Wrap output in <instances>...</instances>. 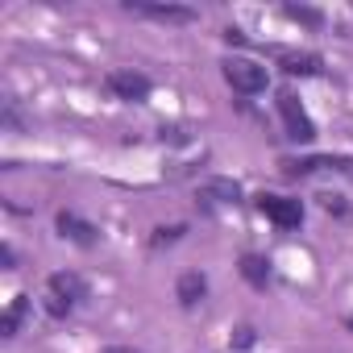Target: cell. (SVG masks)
Wrapping results in <instances>:
<instances>
[{
    "label": "cell",
    "instance_id": "obj_1",
    "mask_svg": "<svg viewBox=\"0 0 353 353\" xmlns=\"http://www.w3.org/2000/svg\"><path fill=\"white\" fill-rule=\"evenodd\" d=\"M225 83H229L233 92H241V96H258V92H266L270 75H266V67L254 63V59H229V63H225Z\"/></svg>",
    "mask_w": 353,
    "mask_h": 353
},
{
    "label": "cell",
    "instance_id": "obj_2",
    "mask_svg": "<svg viewBox=\"0 0 353 353\" xmlns=\"http://www.w3.org/2000/svg\"><path fill=\"white\" fill-rule=\"evenodd\" d=\"M279 117H283L291 141H316V125H312V117L303 112V104H299L295 92H279Z\"/></svg>",
    "mask_w": 353,
    "mask_h": 353
},
{
    "label": "cell",
    "instance_id": "obj_3",
    "mask_svg": "<svg viewBox=\"0 0 353 353\" xmlns=\"http://www.w3.org/2000/svg\"><path fill=\"white\" fill-rule=\"evenodd\" d=\"M254 204H258V212H262L266 221H274L279 229H299V225H303V204L291 200V196H270V192H262Z\"/></svg>",
    "mask_w": 353,
    "mask_h": 353
},
{
    "label": "cell",
    "instance_id": "obj_4",
    "mask_svg": "<svg viewBox=\"0 0 353 353\" xmlns=\"http://www.w3.org/2000/svg\"><path fill=\"white\" fill-rule=\"evenodd\" d=\"M283 170L291 179L299 174H316V170H353V158L345 154H312V158H283Z\"/></svg>",
    "mask_w": 353,
    "mask_h": 353
},
{
    "label": "cell",
    "instance_id": "obj_5",
    "mask_svg": "<svg viewBox=\"0 0 353 353\" xmlns=\"http://www.w3.org/2000/svg\"><path fill=\"white\" fill-rule=\"evenodd\" d=\"M125 9L137 13V17H150V21H170V26H192L196 21V9H188V5H145V0H129Z\"/></svg>",
    "mask_w": 353,
    "mask_h": 353
},
{
    "label": "cell",
    "instance_id": "obj_6",
    "mask_svg": "<svg viewBox=\"0 0 353 353\" xmlns=\"http://www.w3.org/2000/svg\"><path fill=\"white\" fill-rule=\"evenodd\" d=\"M104 88L117 96V100H145L150 96V79L141 71H108Z\"/></svg>",
    "mask_w": 353,
    "mask_h": 353
},
{
    "label": "cell",
    "instance_id": "obj_7",
    "mask_svg": "<svg viewBox=\"0 0 353 353\" xmlns=\"http://www.w3.org/2000/svg\"><path fill=\"white\" fill-rule=\"evenodd\" d=\"M59 233L67 237V241H75V245H96L100 241V233H96V225H88V221H79L75 212H59Z\"/></svg>",
    "mask_w": 353,
    "mask_h": 353
},
{
    "label": "cell",
    "instance_id": "obj_8",
    "mask_svg": "<svg viewBox=\"0 0 353 353\" xmlns=\"http://www.w3.org/2000/svg\"><path fill=\"white\" fill-rule=\"evenodd\" d=\"M50 295H59L67 303H79V299H88V283L79 274H71V270H54L50 274Z\"/></svg>",
    "mask_w": 353,
    "mask_h": 353
},
{
    "label": "cell",
    "instance_id": "obj_9",
    "mask_svg": "<svg viewBox=\"0 0 353 353\" xmlns=\"http://www.w3.org/2000/svg\"><path fill=\"white\" fill-rule=\"evenodd\" d=\"M174 295H179L183 307H196V303L208 295V279H204L200 270H188V274H179V283H174Z\"/></svg>",
    "mask_w": 353,
    "mask_h": 353
},
{
    "label": "cell",
    "instance_id": "obj_10",
    "mask_svg": "<svg viewBox=\"0 0 353 353\" xmlns=\"http://www.w3.org/2000/svg\"><path fill=\"white\" fill-rule=\"evenodd\" d=\"M200 200H204V204H237V200H241V188H237L233 179H208V183L200 188Z\"/></svg>",
    "mask_w": 353,
    "mask_h": 353
},
{
    "label": "cell",
    "instance_id": "obj_11",
    "mask_svg": "<svg viewBox=\"0 0 353 353\" xmlns=\"http://www.w3.org/2000/svg\"><path fill=\"white\" fill-rule=\"evenodd\" d=\"M241 279L262 291V287L270 283V262H266L262 254H245V258H241Z\"/></svg>",
    "mask_w": 353,
    "mask_h": 353
},
{
    "label": "cell",
    "instance_id": "obj_12",
    "mask_svg": "<svg viewBox=\"0 0 353 353\" xmlns=\"http://www.w3.org/2000/svg\"><path fill=\"white\" fill-rule=\"evenodd\" d=\"M26 312H30V295H17V299L9 303V312L0 316V336H17V328H21Z\"/></svg>",
    "mask_w": 353,
    "mask_h": 353
},
{
    "label": "cell",
    "instance_id": "obj_13",
    "mask_svg": "<svg viewBox=\"0 0 353 353\" xmlns=\"http://www.w3.org/2000/svg\"><path fill=\"white\" fill-rule=\"evenodd\" d=\"M283 71L287 75H320L324 63H320V54H283Z\"/></svg>",
    "mask_w": 353,
    "mask_h": 353
},
{
    "label": "cell",
    "instance_id": "obj_14",
    "mask_svg": "<svg viewBox=\"0 0 353 353\" xmlns=\"http://www.w3.org/2000/svg\"><path fill=\"white\" fill-rule=\"evenodd\" d=\"M283 13H287L291 21H299V26H307V30H320V26H324V17H320L316 9H303V5H283Z\"/></svg>",
    "mask_w": 353,
    "mask_h": 353
},
{
    "label": "cell",
    "instance_id": "obj_15",
    "mask_svg": "<svg viewBox=\"0 0 353 353\" xmlns=\"http://www.w3.org/2000/svg\"><path fill=\"white\" fill-rule=\"evenodd\" d=\"M183 233H188V225H162V229H154L150 245H154V250H162V245H174V241H179Z\"/></svg>",
    "mask_w": 353,
    "mask_h": 353
},
{
    "label": "cell",
    "instance_id": "obj_16",
    "mask_svg": "<svg viewBox=\"0 0 353 353\" xmlns=\"http://www.w3.org/2000/svg\"><path fill=\"white\" fill-rule=\"evenodd\" d=\"M258 341V332L250 328V324H241V328H233V349H250Z\"/></svg>",
    "mask_w": 353,
    "mask_h": 353
},
{
    "label": "cell",
    "instance_id": "obj_17",
    "mask_svg": "<svg viewBox=\"0 0 353 353\" xmlns=\"http://www.w3.org/2000/svg\"><path fill=\"white\" fill-rule=\"evenodd\" d=\"M71 307H75V303H67V299H59V295H46V312H50V316H59V320H63Z\"/></svg>",
    "mask_w": 353,
    "mask_h": 353
},
{
    "label": "cell",
    "instance_id": "obj_18",
    "mask_svg": "<svg viewBox=\"0 0 353 353\" xmlns=\"http://www.w3.org/2000/svg\"><path fill=\"white\" fill-rule=\"evenodd\" d=\"M324 212H332V216H341V212H345V204H341V196H324Z\"/></svg>",
    "mask_w": 353,
    "mask_h": 353
},
{
    "label": "cell",
    "instance_id": "obj_19",
    "mask_svg": "<svg viewBox=\"0 0 353 353\" xmlns=\"http://www.w3.org/2000/svg\"><path fill=\"white\" fill-rule=\"evenodd\" d=\"M0 262H5V270H13V262H17V254H13V245H5V250H0Z\"/></svg>",
    "mask_w": 353,
    "mask_h": 353
},
{
    "label": "cell",
    "instance_id": "obj_20",
    "mask_svg": "<svg viewBox=\"0 0 353 353\" xmlns=\"http://www.w3.org/2000/svg\"><path fill=\"white\" fill-rule=\"evenodd\" d=\"M225 42H229V46H241L245 38H241V30H225Z\"/></svg>",
    "mask_w": 353,
    "mask_h": 353
},
{
    "label": "cell",
    "instance_id": "obj_21",
    "mask_svg": "<svg viewBox=\"0 0 353 353\" xmlns=\"http://www.w3.org/2000/svg\"><path fill=\"white\" fill-rule=\"evenodd\" d=\"M108 353H133V349H108Z\"/></svg>",
    "mask_w": 353,
    "mask_h": 353
},
{
    "label": "cell",
    "instance_id": "obj_22",
    "mask_svg": "<svg viewBox=\"0 0 353 353\" xmlns=\"http://www.w3.org/2000/svg\"><path fill=\"white\" fill-rule=\"evenodd\" d=\"M345 328H353V316H349V320H345Z\"/></svg>",
    "mask_w": 353,
    "mask_h": 353
}]
</instances>
